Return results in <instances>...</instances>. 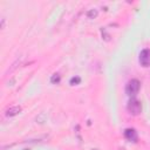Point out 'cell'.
Listing matches in <instances>:
<instances>
[{
	"instance_id": "obj_1",
	"label": "cell",
	"mask_w": 150,
	"mask_h": 150,
	"mask_svg": "<svg viewBox=\"0 0 150 150\" xmlns=\"http://www.w3.org/2000/svg\"><path fill=\"white\" fill-rule=\"evenodd\" d=\"M139 88H141L139 81L136 80V79H132V80H130L127 83V86H125V93H127L128 96H130L131 98H134L137 95V93L139 91Z\"/></svg>"
},
{
	"instance_id": "obj_2",
	"label": "cell",
	"mask_w": 150,
	"mask_h": 150,
	"mask_svg": "<svg viewBox=\"0 0 150 150\" xmlns=\"http://www.w3.org/2000/svg\"><path fill=\"white\" fill-rule=\"evenodd\" d=\"M127 109H128V111H129L130 115L137 116V115H139L141 111H142V104H141V102H139L138 100H136V98H130V101L128 102Z\"/></svg>"
},
{
	"instance_id": "obj_3",
	"label": "cell",
	"mask_w": 150,
	"mask_h": 150,
	"mask_svg": "<svg viewBox=\"0 0 150 150\" xmlns=\"http://www.w3.org/2000/svg\"><path fill=\"white\" fill-rule=\"evenodd\" d=\"M138 61L141 63V66L143 67H149L150 66V49H143L141 53H139V57H138Z\"/></svg>"
},
{
	"instance_id": "obj_4",
	"label": "cell",
	"mask_w": 150,
	"mask_h": 150,
	"mask_svg": "<svg viewBox=\"0 0 150 150\" xmlns=\"http://www.w3.org/2000/svg\"><path fill=\"white\" fill-rule=\"evenodd\" d=\"M124 137H125L129 142H136L138 136H137V132H136L135 129H132V128H128V129L124 130Z\"/></svg>"
},
{
	"instance_id": "obj_5",
	"label": "cell",
	"mask_w": 150,
	"mask_h": 150,
	"mask_svg": "<svg viewBox=\"0 0 150 150\" xmlns=\"http://www.w3.org/2000/svg\"><path fill=\"white\" fill-rule=\"evenodd\" d=\"M20 111H21V107L20 105H14V107H11L9 109L6 110V116L7 117H12V116L18 115Z\"/></svg>"
},
{
	"instance_id": "obj_6",
	"label": "cell",
	"mask_w": 150,
	"mask_h": 150,
	"mask_svg": "<svg viewBox=\"0 0 150 150\" xmlns=\"http://www.w3.org/2000/svg\"><path fill=\"white\" fill-rule=\"evenodd\" d=\"M80 82H81V79H80L79 76H76V77H71V79H70V84H71V86L79 84Z\"/></svg>"
},
{
	"instance_id": "obj_7",
	"label": "cell",
	"mask_w": 150,
	"mask_h": 150,
	"mask_svg": "<svg viewBox=\"0 0 150 150\" xmlns=\"http://www.w3.org/2000/svg\"><path fill=\"white\" fill-rule=\"evenodd\" d=\"M60 79H61V77H60V75H59V74H54V75L52 76L50 81H52L53 83H59V82H60Z\"/></svg>"
},
{
	"instance_id": "obj_8",
	"label": "cell",
	"mask_w": 150,
	"mask_h": 150,
	"mask_svg": "<svg viewBox=\"0 0 150 150\" xmlns=\"http://www.w3.org/2000/svg\"><path fill=\"white\" fill-rule=\"evenodd\" d=\"M88 16H89V18H95V16H97V11H96V9L89 11V12H88Z\"/></svg>"
},
{
	"instance_id": "obj_9",
	"label": "cell",
	"mask_w": 150,
	"mask_h": 150,
	"mask_svg": "<svg viewBox=\"0 0 150 150\" xmlns=\"http://www.w3.org/2000/svg\"><path fill=\"white\" fill-rule=\"evenodd\" d=\"M95 150H97V149H95Z\"/></svg>"
}]
</instances>
